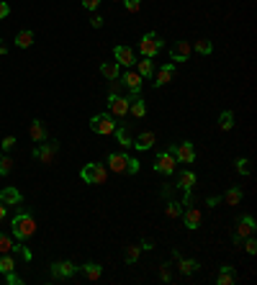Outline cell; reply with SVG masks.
<instances>
[{"mask_svg": "<svg viewBox=\"0 0 257 285\" xmlns=\"http://www.w3.org/2000/svg\"><path fill=\"white\" fill-rule=\"evenodd\" d=\"M13 237H8V234H3L0 231V254H8V252H13Z\"/></svg>", "mask_w": 257, "mask_h": 285, "instance_id": "cell-33", "label": "cell"}, {"mask_svg": "<svg viewBox=\"0 0 257 285\" xmlns=\"http://www.w3.org/2000/svg\"><path fill=\"white\" fill-rule=\"evenodd\" d=\"M170 152L175 154V160L177 164L183 162V164H193L196 162V147H193V141H183V144H172Z\"/></svg>", "mask_w": 257, "mask_h": 285, "instance_id": "cell-7", "label": "cell"}, {"mask_svg": "<svg viewBox=\"0 0 257 285\" xmlns=\"http://www.w3.org/2000/svg\"><path fill=\"white\" fill-rule=\"evenodd\" d=\"M116 3H119V0H116Z\"/></svg>", "mask_w": 257, "mask_h": 285, "instance_id": "cell-54", "label": "cell"}, {"mask_svg": "<svg viewBox=\"0 0 257 285\" xmlns=\"http://www.w3.org/2000/svg\"><path fill=\"white\" fill-rule=\"evenodd\" d=\"M193 49H196L198 54H211V51H214V44L209 41V39H201V41L193 44Z\"/></svg>", "mask_w": 257, "mask_h": 285, "instance_id": "cell-34", "label": "cell"}, {"mask_svg": "<svg viewBox=\"0 0 257 285\" xmlns=\"http://www.w3.org/2000/svg\"><path fill=\"white\" fill-rule=\"evenodd\" d=\"M180 205H183V203H177V201H170V203H167V208H165V213L170 216V218H177L180 213H183V208H180Z\"/></svg>", "mask_w": 257, "mask_h": 285, "instance_id": "cell-35", "label": "cell"}, {"mask_svg": "<svg viewBox=\"0 0 257 285\" xmlns=\"http://www.w3.org/2000/svg\"><path fill=\"white\" fill-rule=\"evenodd\" d=\"M113 136L119 139V147H124V149H128V147H131V141H134L131 131H128V126H116Z\"/></svg>", "mask_w": 257, "mask_h": 285, "instance_id": "cell-20", "label": "cell"}, {"mask_svg": "<svg viewBox=\"0 0 257 285\" xmlns=\"http://www.w3.org/2000/svg\"><path fill=\"white\" fill-rule=\"evenodd\" d=\"M31 44H34V31H31V29H23V31L16 36V46H18V49H29Z\"/></svg>", "mask_w": 257, "mask_h": 285, "instance_id": "cell-26", "label": "cell"}, {"mask_svg": "<svg viewBox=\"0 0 257 285\" xmlns=\"http://www.w3.org/2000/svg\"><path fill=\"white\" fill-rule=\"evenodd\" d=\"M177 260H180V273H183V275H193L201 267L196 260H183V257H177Z\"/></svg>", "mask_w": 257, "mask_h": 285, "instance_id": "cell-29", "label": "cell"}, {"mask_svg": "<svg viewBox=\"0 0 257 285\" xmlns=\"http://www.w3.org/2000/svg\"><path fill=\"white\" fill-rule=\"evenodd\" d=\"M128 113H131L134 119H144V116H147V103H144V98L128 103Z\"/></svg>", "mask_w": 257, "mask_h": 285, "instance_id": "cell-25", "label": "cell"}, {"mask_svg": "<svg viewBox=\"0 0 257 285\" xmlns=\"http://www.w3.org/2000/svg\"><path fill=\"white\" fill-rule=\"evenodd\" d=\"M162 46H165L162 36H160L157 31H149V34L141 36V41H139V54L152 59V57H157L160 51H162Z\"/></svg>", "mask_w": 257, "mask_h": 285, "instance_id": "cell-3", "label": "cell"}, {"mask_svg": "<svg viewBox=\"0 0 257 285\" xmlns=\"http://www.w3.org/2000/svg\"><path fill=\"white\" fill-rule=\"evenodd\" d=\"M13 164H16V162H13L10 157H0V175H10Z\"/></svg>", "mask_w": 257, "mask_h": 285, "instance_id": "cell-38", "label": "cell"}, {"mask_svg": "<svg viewBox=\"0 0 257 285\" xmlns=\"http://www.w3.org/2000/svg\"><path fill=\"white\" fill-rule=\"evenodd\" d=\"M139 167H141V162L136 160V157H128V162H126V175H139Z\"/></svg>", "mask_w": 257, "mask_h": 285, "instance_id": "cell-37", "label": "cell"}, {"mask_svg": "<svg viewBox=\"0 0 257 285\" xmlns=\"http://www.w3.org/2000/svg\"><path fill=\"white\" fill-rule=\"evenodd\" d=\"M90 26H93V29H100V26H103V16H100V13H93V16H90Z\"/></svg>", "mask_w": 257, "mask_h": 285, "instance_id": "cell-47", "label": "cell"}, {"mask_svg": "<svg viewBox=\"0 0 257 285\" xmlns=\"http://www.w3.org/2000/svg\"><path fill=\"white\" fill-rule=\"evenodd\" d=\"M10 270H16V257H10V252L8 254H3L0 257V273H10Z\"/></svg>", "mask_w": 257, "mask_h": 285, "instance_id": "cell-31", "label": "cell"}, {"mask_svg": "<svg viewBox=\"0 0 257 285\" xmlns=\"http://www.w3.org/2000/svg\"><path fill=\"white\" fill-rule=\"evenodd\" d=\"M234 170H237L239 175H250V160H247V157H239V160L234 162Z\"/></svg>", "mask_w": 257, "mask_h": 285, "instance_id": "cell-36", "label": "cell"}, {"mask_svg": "<svg viewBox=\"0 0 257 285\" xmlns=\"http://www.w3.org/2000/svg\"><path fill=\"white\" fill-rule=\"evenodd\" d=\"M29 136L36 141V144H42V141H46L49 139V134H46V126L42 123V121H31V128H29Z\"/></svg>", "mask_w": 257, "mask_h": 285, "instance_id": "cell-18", "label": "cell"}, {"mask_svg": "<svg viewBox=\"0 0 257 285\" xmlns=\"http://www.w3.org/2000/svg\"><path fill=\"white\" fill-rule=\"evenodd\" d=\"M108 108H111L113 119H124V116L128 113V98H124V95H108Z\"/></svg>", "mask_w": 257, "mask_h": 285, "instance_id": "cell-9", "label": "cell"}, {"mask_svg": "<svg viewBox=\"0 0 257 285\" xmlns=\"http://www.w3.org/2000/svg\"><path fill=\"white\" fill-rule=\"evenodd\" d=\"M21 201H23V196H21V190H18V188L8 185V188L0 190V203H5V205H18Z\"/></svg>", "mask_w": 257, "mask_h": 285, "instance_id": "cell-17", "label": "cell"}, {"mask_svg": "<svg viewBox=\"0 0 257 285\" xmlns=\"http://www.w3.org/2000/svg\"><path fill=\"white\" fill-rule=\"evenodd\" d=\"M5 216H8V205H5V203H0V221H3Z\"/></svg>", "mask_w": 257, "mask_h": 285, "instance_id": "cell-51", "label": "cell"}, {"mask_svg": "<svg viewBox=\"0 0 257 285\" xmlns=\"http://www.w3.org/2000/svg\"><path fill=\"white\" fill-rule=\"evenodd\" d=\"M80 273H83L87 280H98V278L103 275V267H100L98 262H85V265L80 267Z\"/></svg>", "mask_w": 257, "mask_h": 285, "instance_id": "cell-22", "label": "cell"}, {"mask_svg": "<svg viewBox=\"0 0 257 285\" xmlns=\"http://www.w3.org/2000/svg\"><path fill=\"white\" fill-rule=\"evenodd\" d=\"M10 229H13L16 242H26V239H31L36 234V218L29 211H18L10 218Z\"/></svg>", "mask_w": 257, "mask_h": 285, "instance_id": "cell-1", "label": "cell"}, {"mask_svg": "<svg viewBox=\"0 0 257 285\" xmlns=\"http://www.w3.org/2000/svg\"><path fill=\"white\" fill-rule=\"evenodd\" d=\"M160 278H162V283H170V280H172V275H170V265H160Z\"/></svg>", "mask_w": 257, "mask_h": 285, "instance_id": "cell-42", "label": "cell"}, {"mask_svg": "<svg viewBox=\"0 0 257 285\" xmlns=\"http://www.w3.org/2000/svg\"><path fill=\"white\" fill-rule=\"evenodd\" d=\"M0 147H3L5 152H10L13 147H16V136H5V139H3V144H0Z\"/></svg>", "mask_w": 257, "mask_h": 285, "instance_id": "cell-46", "label": "cell"}, {"mask_svg": "<svg viewBox=\"0 0 257 285\" xmlns=\"http://www.w3.org/2000/svg\"><path fill=\"white\" fill-rule=\"evenodd\" d=\"M106 177H108V167L100 164V162H87L80 170V180L83 183H90V185H103Z\"/></svg>", "mask_w": 257, "mask_h": 285, "instance_id": "cell-2", "label": "cell"}, {"mask_svg": "<svg viewBox=\"0 0 257 285\" xmlns=\"http://www.w3.org/2000/svg\"><path fill=\"white\" fill-rule=\"evenodd\" d=\"M175 167H177V160H175V154H172L170 149L157 152V157H154V172H160V175H172Z\"/></svg>", "mask_w": 257, "mask_h": 285, "instance_id": "cell-5", "label": "cell"}, {"mask_svg": "<svg viewBox=\"0 0 257 285\" xmlns=\"http://www.w3.org/2000/svg\"><path fill=\"white\" fill-rule=\"evenodd\" d=\"M121 3L128 13H139V8H141V0H121Z\"/></svg>", "mask_w": 257, "mask_h": 285, "instance_id": "cell-40", "label": "cell"}, {"mask_svg": "<svg viewBox=\"0 0 257 285\" xmlns=\"http://www.w3.org/2000/svg\"><path fill=\"white\" fill-rule=\"evenodd\" d=\"M139 254H141V247H124V260H126V265H134L136 260H139Z\"/></svg>", "mask_w": 257, "mask_h": 285, "instance_id": "cell-30", "label": "cell"}, {"mask_svg": "<svg viewBox=\"0 0 257 285\" xmlns=\"http://www.w3.org/2000/svg\"><path fill=\"white\" fill-rule=\"evenodd\" d=\"M8 16H10V5L8 3H0V21L8 18Z\"/></svg>", "mask_w": 257, "mask_h": 285, "instance_id": "cell-48", "label": "cell"}, {"mask_svg": "<svg viewBox=\"0 0 257 285\" xmlns=\"http://www.w3.org/2000/svg\"><path fill=\"white\" fill-rule=\"evenodd\" d=\"M242 247H244V252H247V254H257V242L252 237H244L242 239Z\"/></svg>", "mask_w": 257, "mask_h": 285, "instance_id": "cell-39", "label": "cell"}, {"mask_svg": "<svg viewBox=\"0 0 257 285\" xmlns=\"http://www.w3.org/2000/svg\"><path fill=\"white\" fill-rule=\"evenodd\" d=\"M224 203H226V205H239V203H242V188H239V185H231V188L224 193Z\"/></svg>", "mask_w": 257, "mask_h": 285, "instance_id": "cell-24", "label": "cell"}, {"mask_svg": "<svg viewBox=\"0 0 257 285\" xmlns=\"http://www.w3.org/2000/svg\"><path fill=\"white\" fill-rule=\"evenodd\" d=\"M98 5H100V0H83V8H85V10H93V13H95Z\"/></svg>", "mask_w": 257, "mask_h": 285, "instance_id": "cell-45", "label": "cell"}, {"mask_svg": "<svg viewBox=\"0 0 257 285\" xmlns=\"http://www.w3.org/2000/svg\"><path fill=\"white\" fill-rule=\"evenodd\" d=\"M234 280H237V273H234V267H231V265H221V273H218L216 283H218V285H231Z\"/></svg>", "mask_w": 257, "mask_h": 285, "instance_id": "cell-23", "label": "cell"}, {"mask_svg": "<svg viewBox=\"0 0 257 285\" xmlns=\"http://www.w3.org/2000/svg\"><path fill=\"white\" fill-rule=\"evenodd\" d=\"M139 247L144 249V252H152V249H154V242H152V239H141V244H139Z\"/></svg>", "mask_w": 257, "mask_h": 285, "instance_id": "cell-49", "label": "cell"}, {"mask_svg": "<svg viewBox=\"0 0 257 285\" xmlns=\"http://www.w3.org/2000/svg\"><path fill=\"white\" fill-rule=\"evenodd\" d=\"M255 218L252 216H242L239 218V221H237V231H234V234L239 237V239H244V237H252L255 234Z\"/></svg>", "mask_w": 257, "mask_h": 285, "instance_id": "cell-16", "label": "cell"}, {"mask_svg": "<svg viewBox=\"0 0 257 285\" xmlns=\"http://www.w3.org/2000/svg\"><path fill=\"white\" fill-rule=\"evenodd\" d=\"M5 283H8V285H21L23 280L16 275V270H10V273H5Z\"/></svg>", "mask_w": 257, "mask_h": 285, "instance_id": "cell-41", "label": "cell"}, {"mask_svg": "<svg viewBox=\"0 0 257 285\" xmlns=\"http://www.w3.org/2000/svg\"><path fill=\"white\" fill-rule=\"evenodd\" d=\"M100 75L106 77V80H116V77H119V64L116 62H103L100 64Z\"/></svg>", "mask_w": 257, "mask_h": 285, "instance_id": "cell-27", "label": "cell"}, {"mask_svg": "<svg viewBox=\"0 0 257 285\" xmlns=\"http://www.w3.org/2000/svg\"><path fill=\"white\" fill-rule=\"evenodd\" d=\"M193 185H196V172H193V170H183V172H180V177H177V188H183L185 193H190Z\"/></svg>", "mask_w": 257, "mask_h": 285, "instance_id": "cell-21", "label": "cell"}, {"mask_svg": "<svg viewBox=\"0 0 257 285\" xmlns=\"http://www.w3.org/2000/svg\"><path fill=\"white\" fill-rule=\"evenodd\" d=\"M90 128L100 136H111L116 131V119L111 113H95L93 119H90Z\"/></svg>", "mask_w": 257, "mask_h": 285, "instance_id": "cell-4", "label": "cell"}, {"mask_svg": "<svg viewBox=\"0 0 257 285\" xmlns=\"http://www.w3.org/2000/svg\"><path fill=\"white\" fill-rule=\"evenodd\" d=\"M218 128H221V131H231V128H234V113L221 111V116H218Z\"/></svg>", "mask_w": 257, "mask_h": 285, "instance_id": "cell-28", "label": "cell"}, {"mask_svg": "<svg viewBox=\"0 0 257 285\" xmlns=\"http://www.w3.org/2000/svg\"><path fill=\"white\" fill-rule=\"evenodd\" d=\"M231 244H234V247H237V249H242V239H239L237 234H234V237H231Z\"/></svg>", "mask_w": 257, "mask_h": 285, "instance_id": "cell-52", "label": "cell"}, {"mask_svg": "<svg viewBox=\"0 0 257 285\" xmlns=\"http://www.w3.org/2000/svg\"><path fill=\"white\" fill-rule=\"evenodd\" d=\"M139 75L144 77V80L154 75V64H152V59H149V57H144V59L139 62Z\"/></svg>", "mask_w": 257, "mask_h": 285, "instance_id": "cell-32", "label": "cell"}, {"mask_svg": "<svg viewBox=\"0 0 257 285\" xmlns=\"http://www.w3.org/2000/svg\"><path fill=\"white\" fill-rule=\"evenodd\" d=\"M218 203H221V196H211L209 201H206V205H211V208H214V205H218Z\"/></svg>", "mask_w": 257, "mask_h": 285, "instance_id": "cell-50", "label": "cell"}, {"mask_svg": "<svg viewBox=\"0 0 257 285\" xmlns=\"http://www.w3.org/2000/svg\"><path fill=\"white\" fill-rule=\"evenodd\" d=\"M106 162H108V170L124 172V170H126V162H128V154H126V152H111Z\"/></svg>", "mask_w": 257, "mask_h": 285, "instance_id": "cell-14", "label": "cell"}, {"mask_svg": "<svg viewBox=\"0 0 257 285\" xmlns=\"http://www.w3.org/2000/svg\"><path fill=\"white\" fill-rule=\"evenodd\" d=\"M154 141H157L154 131H141L139 136H134L131 147H134V149H139V152H147V149H152V147H154Z\"/></svg>", "mask_w": 257, "mask_h": 285, "instance_id": "cell-13", "label": "cell"}, {"mask_svg": "<svg viewBox=\"0 0 257 285\" xmlns=\"http://www.w3.org/2000/svg\"><path fill=\"white\" fill-rule=\"evenodd\" d=\"M13 249H16V252H18V254L23 257V260H31V252H29V249H26V247H23V244H13Z\"/></svg>", "mask_w": 257, "mask_h": 285, "instance_id": "cell-43", "label": "cell"}, {"mask_svg": "<svg viewBox=\"0 0 257 285\" xmlns=\"http://www.w3.org/2000/svg\"><path fill=\"white\" fill-rule=\"evenodd\" d=\"M113 59H116V64L119 67H134L136 64V51L131 49V46H124V44H119V46H113Z\"/></svg>", "mask_w": 257, "mask_h": 285, "instance_id": "cell-8", "label": "cell"}, {"mask_svg": "<svg viewBox=\"0 0 257 285\" xmlns=\"http://www.w3.org/2000/svg\"><path fill=\"white\" fill-rule=\"evenodd\" d=\"M119 80H121V85H126L128 90H141V80H144V77H141L136 70H131V67H128L121 77H119Z\"/></svg>", "mask_w": 257, "mask_h": 285, "instance_id": "cell-15", "label": "cell"}, {"mask_svg": "<svg viewBox=\"0 0 257 285\" xmlns=\"http://www.w3.org/2000/svg\"><path fill=\"white\" fill-rule=\"evenodd\" d=\"M5 54H8V44L0 41V57H5Z\"/></svg>", "mask_w": 257, "mask_h": 285, "instance_id": "cell-53", "label": "cell"}, {"mask_svg": "<svg viewBox=\"0 0 257 285\" xmlns=\"http://www.w3.org/2000/svg\"><path fill=\"white\" fill-rule=\"evenodd\" d=\"M57 152H59V144H57V141H51V139H46V144L34 147L31 157L39 160L42 164H51V162H54V157H57Z\"/></svg>", "mask_w": 257, "mask_h": 285, "instance_id": "cell-6", "label": "cell"}, {"mask_svg": "<svg viewBox=\"0 0 257 285\" xmlns=\"http://www.w3.org/2000/svg\"><path fill=\"white\" fill-rule=\"evenodd\" d=\"M119 90H121V80L116 77V80H111V87H108V95H119Z\"/></svg>", "mask_w": 257, "mask_h": 285, "instance_id": "cell-44", "label": "cell"}, {"mask_svg": "<svg viewBox=\"0 0 257 285\" xmlns=\"http://www.w3.org/2000/svg\"><path fill=\"white\" fill-rule=\"evenodd\" d=\"M183 224H185V229H198L201 226V208H188V211H183Z\"/></svg>", "mask_w": 257, "mask_h": 285, "instance_id": "cell-19", "label": "cell"}, {"mask_svg": "<svg viewBox=\"0 0 257 285\" xmlns=\"http://www.w3.org/2000/svg\"><path fill=\"white\" fill-rule=\"evenodd\" d=\"M154 87H162V85H167L175 77V62H167V64H162L160 70H154Z\"/></svg>", "mask_w": 257, "mask_h": 285, "instance_id": "cell-10", "label": "cell"}, {"mask_svg": "<svg viewBox=\"0 0 257 285\" xmlns=\"http://www.w3.org/2000/svg\"><path fill=\"white\" fill-rule=\"evenodd\" d=\"M75 273H77V267L72 262H67V260L51 265V278H57V280H70Z\"/></svg>", "mask_w": 257, "mask_h": 285, "instance_id": "cell-11", "label": "cell"}, {"mask_svg": "<svg viewBox=\"0 0 257 285\" xmlns=\"http://www.w3.org/2000/svg\"><path fill=\"white\" fill-rule=\"evenodd\" d=\"M190 51H193L190 41H177V44L170 46V59H172V62H188Z\"/></svg>", "mask_w": 257, "mask_h": 285, "instance_id": "cell-12", "label": "cell"}]
</instances>
